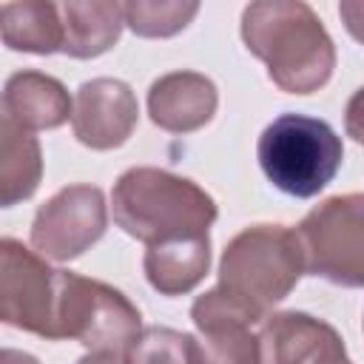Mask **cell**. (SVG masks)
<instances>
[{
	"mask_svg": "<svg viewBox=\"0 0 364 364\" xmlns=\"http://www.w3.org/2000/svg\"><path fill=\"white\" fill-rule=\"evenodd\" d=\"M242 40L287 94L318 91L336 68V46L301 0H264L242 11Z\"/></svg>",
	"mask_w": 364,
	"mask_h": 364,
	"instance_id": "6da1fadb",
	"label": "cell"
},
{
	"mask_svg": "<svg viewBox=\"0 0 364 364\" xmlns=\"http://www.w3.org/2000/svg\"><path fill=\"white\" fill-rule=\"evenodd\" d=\"M111 213L117 228L145 245L208 236L219 216L205 188L162 168L125 171L114 185Z\"/></svg>",
	"mask_w": 364,
	"mask_h": 364,
	"instance_id": "7a4b0ae2",
	"label": "cell"
},
{
	"mask_svg": "<svg viewBox=\"0 0 364 364\" xmlns=\"http://www.w3.org/2000/svg\"><path fill=\"white\" fill-rule=\"evenodd\" d=\"M301 273L304 253L296 230L284 225H253L228 242L216 287L250 321H264L290 296Z\"/></svg>",
	"mask_w": 364,
	"mask_h": 364,
	"instance_id": "3957f363",
	"label": "cell"
},
{
	"mask_svg": "<svg viewBox=\"0 0 364 364\" xmlns=\"http://www.w3.org/2000/svg\"><path fill=\"white\" fill-rule=\"evenodd\" d=\"M256 156L273 188L296 199H310L338 173L344 145L330 122L287 111L262 131Z\"/></svg>",
	"mask_w": 364,
	"mask_h": 364,
	"instance_id": "277c9868",
	"label": "cell"
},
{
	"mask_svg": "<svg viewBox=\"0 0 364 364\" xmlns=\"http://www.w3.org/2000/svg\"><path fill=\"white\" fill-rule=\"evenodd\" d=\"M139 310L111 284L60 270L54 341L71 338L88 350L128 353L142 333Z\"/></svg>",
	"mask_w": 364,
	"mask_h": 364,
	"instance_id": "5b68a950",
	"label": "cell"
},
{
	"mask_svg": "<svg viewBox=\"0 0 364 364\" xmlns=\"http://www.w3.org/2000/svg\"><path fill=\"white\" fill-rule=\"evenodd\" d=\"M304 273L341 287H364V193L330 196L296 228Z\"/></svg>",
	"mask_w": 364,
	"mask_h": 364,
	"instance_id": "8992f818",
	"label": "cell"
},
{
	"mask_svg": "<svg viewBox=\"0 0 364 364\" xmlns=\"http://www.w3.org/2000/svg\"><path fill=\"white\" fill-rule=\"evenodd\" d=\"M60 270L14 239L0 242V318L9 327L54 341Z\"/></svg>",
	"mask_w": 364,
	"mask_h": 364,
	"instance_id": "52a82bcc",
	"label": "cell"
},
{
	"mask_svg": "<svg viewBox=\"0 0 364 364\" xmlns=\"http://www.w3.org/2000/svg\"><path fill=\"white\" fill-rule=\"evenodd\" d=\"M108 225V205L94 185L57 191L31 222V247L54 262H71L97 245Z\"/></svg>",
	"mask_w": 364,
	"mask_h": 364,
	"instance_id": "ba28073f",
	"label": "cell"
},
{
	"mask_svg": "<svg viewBox=\"0 0 364 364\" xmlns=\"http://www.w3.org/2000/svg\"><path fill=\"white\" fill-rule=\"evenodd\" d=\"M139 119V105L128 82L97 77L77 88L71 128L91 151H111L128 142Z\"/></svg>",
	"mask_w": 364,
	"mask_h": 364,
	"instance_id": "9c48e42d",
	"label": "cell"
},
{
	"mask_svg": "<svg viewBox=\"0 0 364 364\" xmlns=\"http://www.w3.org/2000/svg\"><path fill=\"white\" fill-rule=\"evenodd\" d=\"M196 324V364H262L259 336L250 321L219 287L199 296L191 307Z\"/></svg>",
	"mask_w": 364,
	"mask_h": 364,
	"instance_id": "30bf717a",
	"label": "cell"
},
{
	"mask_svg": "<svg viewBox=\"0 0 364 364\" xmlns=\"http://www.w3.org/2000/svg\"><path fill=\"white\" fill-rule=\"evenodd\" d=\"M216 85L199 71H171L154 80L148 91L151 122L168 134H191L216 114Z\"/></svg>",
	"mask_w": 364,
	"mask_h": 364,
	"instance_id": "8fae6325",
	"label": "cell"
},
{
	"mask_svg": "<svg viewBox=\"0 0 364 364\" xmlns=\"http://www.w3.org/2000/svg\"><path fill=\"white\" fill-rule=\"evenodd\" d=\"M341 347L344 341L336 327L296 310L267 316L259 330L262 364H313Z\"/></svg>",
	"mask_w": 364,
	"mask_h": 364,
	"instance_id": "7c38bea8",
	"label": "cell"
},
{
	"mask_svg": "<svg viewBox=\"0 0 364 364\" xmlns=\"http://www.w3.org/2000/svg\"><path fill=\"white\" fill-rule=\"evenodd\" d=\"M74 114V100L57 77L43 71H17L3 88V117L26 131L60 128Z\"/></svg>",
	"mask_w": 364,
	"mask_h": 364,
	"instance_id": "4fadbf2b",
	"label": "cell"
},
{
	"mask_svg": "<svg viewBox=\"0 0 364 364\" xmlns=\"http://www.w3.org/2000/svg\"><path fill=\"white\" fill-rule=\"evenodd\" d=\"M142 267H145L148 284L156 293L162 296L191 293L210 267V236H191V239L148 245Z\"/></svg>",
	"mask_w": 364,
	"mask_h": 364,
	"instance_id": "5bb4252c",
	"label": "cell"
},
{
	"mask_svg": "<svg viewBox=\"0 0 364 364\" xmlns=\"http://www.w3.org/2000/svg\"><path fill=\"white\" fill-rule=\"evenodd\" d=\"M63 17V54L91 60L114 48L125 26L122 3H60Z\"/></svg>",
	"mask_w": 364,
	"mask_h": 364,
	"instance_id": "9a60e30c",
	"label": "cell"
},
{
	"mask_svg": "<svg viewBox=\"0 0 364 364\" xmlns=\"http://www.w3.org/2000/svg\"><path fill=\"white\" fill-rule=\"evenodd\" d=\"M0 31L3 43L14 51L28 54H54L63 51V17L60 6L46 0H23L0 6Z\"/></svg>",
	"mask_w": 364,
	"mask_h": 364,
	"instance_id": "2e32d148",
	"label": "cell"
},
{
	"mask_svg": "<svg viewBox=\"0 0 364 364\" xmlns=\"http://www.w3.org/2000/svg\"><path fill=\"white\" fill-rule=\"evenodd\" d=\"M43 176L40 142L31 131L3 117L0 122V205L11 208L34 196Z\"/></svg>",
	"mask_w": 364,
	"mask_h": 364,
	"instance_id": "e0dca14e",
	"label": "cell"
},
{
	"mask_svg": "<svg viewBox=\"0 0 364 364\" xmlns=\"http://www.w3.org/2000/svg\"><path fill=\"white\" fill-rule=\"evenodd\" d=\"M125 364H196V338L171 327H145L128 347Z\"/></svg>",
	"mask_w": 364,
	"mask_h": 364,
	"instance_id": "ac0fdd59",
	"label": "cell"
},
{
	"mask_svg": "<svg viewBox=\"0 0 364 364\" xmlns=\"http://www.w3.org/2000/svg\"><path fill=\"white\" fill-rule=\"evenodd\" d=\"M199 11V3H122L125 26L139 37H171Z\"/></svg>",
	"mask_w": 364,
	"mask_h": 364,
	"instance_id": "d6986e66",
	"label": "cell"
},
{
	"mask_svg": "<svg viewBox=\"0 0 364 364\" xmlns=\"http://www.w3.org/2000/svg\"><path fill=\"white\" fill-rule=\"evenodd\" d=\"M344 128L347 136H353L358 145H364V88H358L344 108Z\"/></svg>",
	"mask_w": 364,
	"mask_h": 364,
	"instance_id": "ffe728a7",
	"label": "cell"
},
{
	"mask_svg": "<svg viewBox=\"0 0 364 364\" xmlns=\"http://www.w3.org/2000/svg\"><path fill=\"white\" fill-rule=\"evenodd\" d=\"M338 14H341V23L344 28L364 46V0H347L338 6Z\"/></svg>",
	"mask_w": 364,
	"mask_h": 364,
	"instance_id": "44dd1931",
	"label": "cell"
},
{
	"mask_svg": "<svg viewBox=\"0 0 364 364\" xmlns=\"http://www.w3.org/2000/svg\"><path fill=\"white\" fill-rule=\"evenodd\" d=\"M77 364H125V355L122 353H111V350H91Z\"/></svg>",
	"mask_w": 364,
	"mask_h": 364,
	"instance_id": "7402d4cb",
	"label": "cell"
},
{
	"mask_svg": "<svg viewBox=\"0 0 364 364\" xmlns=\"http://www.w3.org/2000/svg\"><path fill=\"white\" fill-rule=\"evenodd\" d=\"M0 364H40L34 355H28V353H20V350H3L0 353Z\"/></svg>",
	"mask_w": 364,
	"mask_h": 364,
	"instance_id": "603a6c76",
	"label": "cell"
},
{
	"mask_svg": "<svg viewBox=\"0 0 364 364\" xmlns=\"http://www.w3.org/2000/svg\"><path fill=\"white\" fill-rule=\"evenodd\" d=\"M313 364H353V361L347 358V350L341 347V350H333V353L321 355V358H318V361H313Z\"/></svg>",
	"mask_w": 364,
	"mask_h": 364,
	"instance_id": "cb8c5ba5",
	"label": "cell"
}]
</instances>
